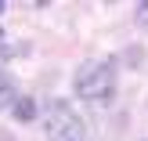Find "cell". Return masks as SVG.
I'll return each instance as SVG.
<instances>
[{"label":"cell","mask_w":148,"mask_h":141,"mask_svg":"<svg viewBox=\"0 0 148 141\" xmlns=\"http://www.w3.org/2000/svg\"><path fill=\"white\" fill-rule=\"evenodd\" d=\"M72 91L87 105H98V109L108 105L116 98V69H112V62H105V58L83 62L76 69V76H72Z\"/></svg>","instance_id":"obj_1"},{"label":"cell","mask_w":148,"mask_h":141,"mask_svg":"<svg viewBox=\"0 0 148 141\" xmlns=\"http://www.w3.org/2000/svg\"><path fill=\"white\" fill-rule=\"evenodd\" d=\"M137 18H141V25H145V18H148V4H141V7H137Z\"/></svg>","instance_id":"obj_4"},{"label":"cell","mask_w":148,"mask_h":141,"mask_svg":"<svg viewBox=\"0 0 148 141\" xmlns=\"http://www.w3.org/2000/svg\"><path fill=\"white\" fill-rule=\"evenodd\" d=\"M43 130L54 141H83L87 138V123L76 116V109L69 101H51L47 116H43Z\"/></svg>","instance_id":"obj_2"},{"label":"cell","mask_w":148,"mask_h":141,"mask_svg":"<svg viewBox=\"0 0 148 141\" xmlns=\"http://www.w3.org/2000/svg\"><path fill=\"white\" fill-rule=\"evenodd\" d=\"M11 112H14L18 123H29V120H36V101H33V98H18V101L11 105Z\"/></svg>","instance_id":"obj_3"},{"label":"cell","mask_w":148,"mask_h":141,"mask_svg":"<svg viewBox=\"0 0 148 141\" xmlns=\"http://www.w3.org/2000/svg\"><path fill=\"white\" fill-rule=\"evenodd\" d=\"M0 87H11V80L4 76V69H0Z\"/></svg>","instance_id":"obj_5"},{"label":"cell","mask_w":148,"mask_h":141,"mask_svg":"<svg viewBox=\"0 0 148 141\" xmlns=\"http://www.w3.org/2000/svg\"><path fill=\"white\" fill-rule=\"evenodd\" d=\"M0 11H4V0H0Z\"/></svg>","instance_id":"obj_6"}]
</instances>
